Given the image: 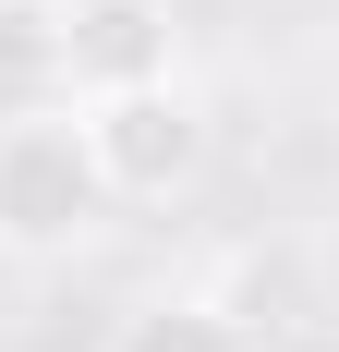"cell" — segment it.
I'll return each instance as SVG.
<instances>
[{"label": "cell", "instance_id": "1", "mask_svg": "<svg viewBox=\"0 0 339 352\" xmlns=\"http://www.w3.org/2000/svg\"><path fill=\"white\" fill-rule=\"evenodd\" d=\"M109 170H97V134L73 98H36V109H0V255L12 267H73V255L109 231Z\"/></svg>", "mask_w": 339, "mask_h": 352}, {"label": "cell", "instance_id": "2", "mask_svg": "<svg viewBox=\"0 0 339 352\" xmlns=\"http://www.w3.org/2000/svg\"><path fill=\"white\" fill-rule=\"evenodd\" d=\"M85 134H97V170H109L121 207H170L206 170V98L182 73L170 85H121V98H85Z\"/></svg>", "mask_w": 339, "mask_h": 352}, {"label": "cell", "instance_id": "3", "mask_svg": "<svg viewBox=\"0 0 339 352\" xmlns=\"http://www.w3.org/2000/svg\"><path fill=\"white\" fill-rule=\"evenodd\" d=\"M36 49H49V73H61L73 109L182 73V25H170V0H61V12H36Z\"/></svg>", "mask_w": 339, "mask_h": 352}, {"label": "cell", "instance_id": "4", "mask_svg": "<svg viewBox=\"0 0 339 352\" xmlns=\"http://www.w3.org/2000/svg\"><path fill=\"white\" fill-rule=\"evenodd\" d=\"M109 352H255V328L231 304H206V292H145L134 316L109 328Z\"/></svg>", "mask_w": 339, "mask_h": 352}, {"label": "cell", "instance_id": "5", "mask_svg": "<svg viewBox=\"0 0 339 352\" xmlns=\"http://www.w3.org/2000/svg\"><path fill=\"white\" fill-rule=\"evenodd\" d=\"M255 352H339V316H303V328H279V340H255Z\"/></svg>", "mask_w": 339, "mask_h": 352}, {"label": "cell", "instance_id": "6", "mask_svg": "<svg viewBox=\"0 0 339 352\" xmlns=\"http://www.w3.org/2000/svg\"><path fill=\"white\" fill-rule=\"evenodd\" d=\"M12 12H25V0H0V25H12Z\"/></svg>", "mask_w": 339, "mask_h": 352}]
</instances>
